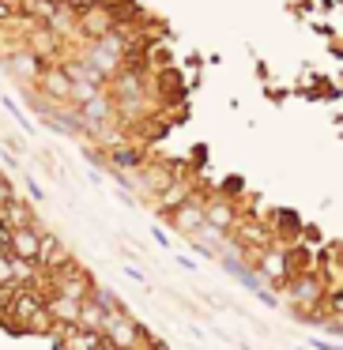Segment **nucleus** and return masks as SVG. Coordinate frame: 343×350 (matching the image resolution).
<instances>
[{"mask_svg": "<svg viewBox=\"0 0 343 350\" xmlns=\"http://www.w3.org/2000/svg\"><path fill=\"white\" fill-rule=\"evenodd\" d=\"M68 256V249H64V241L57 234H42V249H38V264L46 267V271H57V267L64 264Z\"/></svg>", "mask_w": 343, "mask_h": 350, "instance_id": "nucleus-6", "label": "nucleus"}, {"mask_svg": "<svg viewBox=\"0 0 343 350\" xmlns=\"http://www.w3.org/2000/svg\"><path fill=\"white\" fill-rule=\"evenodd\" d=\"M102 335H106V342L114 350H144L147 347V335L140 332V324L125 309L106 312V320H102Z\"/></svg>", "mask_w": 343, "mask_h": 350, "instance_id": "nucleus-1", "label": "nucleus"}, {"mask_svg": "<svg viewBox=\"0 0 343 350\" xmlns=\"http://www.w3.org/2000/svg\"><path fill=\"white\" fill-rule=\"evenodd\" d=\"M204 215H207V226H215L219 234L238 222V219H234V207H230L227 200H212V204H204Z\"/></svg>", "mask_w": 343, "mask_h": 350, "instance_id": "nucleus-7", "label": "nucleus"}, {"mask_svg": "<svg viewBox=\"0 0 343 350\" xmlns=\"http://www.w3.org/2000/svg\"><path fill=\"white\" fill-rule=\"evenodd\" d=\"M4 226L16 230V226H38V222H34V211L23 204V200L12 196L8 204H4Z\"/></svg>", "mask_w": 343, "mask_h": 350, "instance_id": "nucleus-8", "label": "nucleus"}, {"mask_svg": "<svg viewBox=\"0 0 343 350\" xmlns=\"http://www.w3.org/2000/svg\"><path fill=\"white\" fill-rule=\"evenodd\" d=\"M125 275H129L132 282H144V271H136V267H125Z\"/></svg>", "mask_w": 343, "mask_h": 350, "instance_id": "nucleus-11", "label": "nucleus"}, {"mask_svg": "<svg viewBox=\"0 0 343 350\" xmlns=\"http://www.w3.org/2000/svg\"><path fill=\"white\" fill-rule=\"evenodd\" d=\"M79 31H87L94 42L106 38V34L117 31V16L106 8V4H94V8H87L84 16H79Z\"/></svg>", "mask_w": 343, "mask_h": 350, "instance_id": "nucleus-4", "label": "nucleus"}, {"mask_svg": "<svg viewBox=\"0 0 343 350\" xmlns=\"http://www.w3.org/2000/svg\"><path fill=\"white\" fill-rule=\"evenodd\" d=\"M110 162H114L117 170H136V166H144V154L140 151H121V147H117V151H110Z\"/></svg>", "mask_w": 343, "mask_h": 350, "instance_id": "nucleus-9", "label": "nucleus"}, {"mask_svg": "<svg viewBox=\"0 0 343 350\" xmlns=\"http://www.w3.org/2000/svg\"><path fill=\"white\" fill-rule=\"evenodd\" d=\"M170 219H174V226L181 230V234H200V230L207 226V215H204V200L189 196L185 204H177L174 211H170Z\"/></svg>", "mask_w": 343, "mask_h": 350, "instance_id": "nucleus-2", "label": "nucleus"}, {"mask_svg": "<svg viewBox=\"0 0 343 350\" xmlns=\"http://www.w3.org/2000/svg\"><path fill=\"white\" fill-rule=\"evenodd\" d=\"M8 249L12 256H23L38 264V249H42V230L38 226H16L8 230Z\"/></svg>", "mask_w": 343, "mask_h": 350, "instance_id": "nucleus-3", "label": "nucleus"}, {"mask_svg": "<svg viewBox=\"0 0 343 350\" xmlns=\"http://www.w3.org/2000/svg\"><path fill=\"white\" fill-rule=\"evenodd\" d=\"M46 305H49V312H53L57 324H79L84 301H76V297H68V294H49Z\"/></svg>", "mask_w": 343, "mask_h": 350, "instance_id": "nucleus-5", "label": "nucleus"}, {"mask_svg": "<svg viewBox=\"0 0 343 350\" xmlns=\"http://www.w3.org/2000/svg\"><path fill=\"white\" fill-rule=\"evenodd\" d=\"M313 347H317V350H343L340 342H325V339H317V342H313Z\"/></svg>", "mask_w": 343, "mask_h": 350, "instance_id": "nucleus-10", "label": "nucleus"}]
</instances>
